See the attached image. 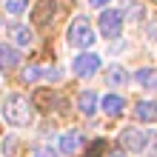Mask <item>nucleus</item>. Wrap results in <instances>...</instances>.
I'll list each match as a JSON object with an SVG mask.
<instances>
[{
  "label": "nucleus",
  "instance_id": "1",
  "mask_svg": "<svg viewBox=\"0 0 157 157\" xmlns=\"http://www.w3.org/2000/svg\"><path fill=\"white\" fill-rule=\"evenodd\" d=\"M0 117L14 128H26L34 123V109L29 103V97L17 94V91H9L3 97V103H0Z\"/></svg>",
  "mask_w": 157,
  "mask_h": 157
},
{
  "label": "nucleus",
  "instance_id": "2",
  "mask_svg": "<svg viewBox=\"0 0 157 157\" xmlns=\"http://www.w3.org/2000/svg\"><path fill=\"white\" fill-rule=\"evenodd\" d=\"M117 140H120V146H123L126 151L143 154V151L157 140V134H154V132H143V128H137V126H128V128H123V132H120Z\"/></svg>",
  "mask_w": 157,
  "mask_h": 157
},
{
  "label": "nucleus",
  "instance_id": "3",
  "mask_svg": "<svg viewBox=\"0 0 157 157\" xmlns=\"http://www.w3.org/2000/svg\"><path fill=\"white\" fill-rule=\"evenodd\" d=\"M66 37H69V43L75 46V49H91L94 40H97V32H94V26H91L86 17H75V20L69 23Z\"/></svg>",
  "mask_w": 157,
  "mask_h": 157
},
{
  "label": "nucleus",
  "instance_id": "4",
  "mask_svg": "<svg viewBox=\"0 0 157 157\" xmlns=\"http://www.w3.org/2000/svg\"><path fill=\"white\" fill-rule=\"evenodd\" d=\"M123 23H126V17H123L120 9H103L100 17H97V32L103 34V37L114 40V37L123 34Z\"/></svg>",
  "mask_w": 157,
  "mask_h": 157
},
{
  "label": "nucleus",
  "instance_id": "5",
  "mask_svg": "<svg viewBox=\"0 0 157 157\" xmlns=\"http://www.w3.org/2000/svg\"><path fill=\"white\" fill-rule=\"evenodd\" d=\"M100 66H103V60H100V54L94 52H80L75 54V60H71V71H75V77H94Z\"/></svg>",
  "mask_w": 157,
  "mask_h": 157
},
{
  "label": "nucleus",
  "instance_id": "6",
  "mask_svg": "<svg viewBox=\"0 0 157 157\" xmlns=\"http://www.w3.org/2000/svg\"><path fill=\"white\" fill-rule=\"evenodd\" d=\"M83 146H86V137H83V132H77V128H69V132L60 134V151H63V154L75 157Z\"/></svg>",
  "mask_w": 157,
  "mask_h": 157
},
{
  "label": "nucleus",
  "instance_id": "7",
  "mask_svg": "<svg viewBox=\"0 0 157 157\" xmlns=\"http://www.w3.org/2000/svg\"><path fill=\"white\" fill-rule=\"evenodd\" d=\"M77 109L83 114H97V109H100V97H97V91H91V89H86V91H80V97H77Z\"/></svg>",
  "mask_w": 157,
  "mask_h": 157
},
{
  "label": "nucleus",
  "instance_id": "8",
  "mask_svg": "<svg viewBox=\"0 0 157 157\" xmlns=\"http://www.w3.org/2000/svg\"><path fill=\"white\" fill-rule=\"evenodd\" d=\"M100 109H103L106 114L117 117V114L126 109V97H123V94H103V97H100Z\"/></svg>",
  "mask_w": 157,
  "mask_h": 157
},
{
  "label": "nucleus",
  "instance_id": "9",
  "mask_svg": "<svg viewBox=\"0 0 157 157\" xmlns=\"http://www.w3.org/2000/svg\"><path fill=\"white\" fill-rule=\"evenodd\" d=\"M17 63H20V49H14L9 43H0V69H14Z\"/></svg>",
  "mask_w": 157,
  "mask_h": 157
},
{
  "label": "nucleus",
  "instance_id": "10",
  "mask_svg": "<svg viewBox=\"0 0 157 157\" xmlns=\"http://www.w3.org/2000/svg\"><path fill=\"white\" fill-rule=\"evenodd\" d=\"M134 80H137V86H143V89H157V69H151V66L137 69Z\"/></svg>",
  "mask_w": 157,
  "mask_h": 157
},
{
  "label": "nucleus",
  "instance_id": "11",
  "mask_svg": "<svg viewBox=\"0 0 157 157\" xmlns=\"http://www.w3.org/2000/svg\"><path fill=\"white\" fill-rule=\"evenodd\" d=\"M12 34H14V43L17 46H32L34 43V32L29 29V26H23V23H14L12 26Z\"/></svg>",
  "mask_w": 157,
  "mask_h": 157
},
{
  "label": "nucleus",
  "instance_id": "12",
  "mask_svg": "<svg viewBox=\"0 0 157 157\" xmlns=\"http://www.w3.org/2000/svg\"><path fill=\"white\" fill-rule=\"evenodd\" d=\"M134 112H137V117H140L143 123H151V120H157V103H151V100H140Z\"/></svg>",
  "mask_w": 157,
  "mask_h": 157
},
{
  "label": "nucleus",
  "instance_id": "13",
  "mask_svg": "<svg viewBox=\"0 0 157 157\" xmlns=\"http://www.w3.org/2000/svg\"><path fill=\"white\" fill-rule=\"evenodd\" d=\"M54 12H57V6H54V0H43V6L37 9V12H34V23H46L49 20V17H54Z\"/></svg>",
  "mask_w": 157,
  "mask_h": 157
},
{
  "label": "nucleus",
  "instance_id": "14",
  "mask_svg": "<svg viewBox=\"0 0 157 157\" xmlns=\"http://www.w3.org/2000/svg\"><path fill=\"white\" fill-rule=\"evenodd\" d=\"M128 80H132V75H128L123 66H112L109 69V83H112V86H126Z\"/></svg>",
  "mask_w": 157,
  "mask_h": 157
},
{
  "label": "nucleus",
  "instance_id": "15",
  "mask_svg": "<svg viewBox=\"0 0 157 157\" xmlns=\"http://www.w3.org/2000/svg\"><path fill=\"white\" fill-rule=\"evenodd\" d=\"M3 9L9 14H23L29 12V0H3Z\"/></svg>",
  "mask_w": 157,
  "mask_h": 157
},
{
  "label": "nucleus",
  "instance_id": "16",
  "mask_svg": "<svg viewBox=\"0 0 157 157\" xmlns=\"http://www.w3.org/2000/svg\"><path fill=\"white\" fill-rule=\"evenodd\" d=\"M23 80H26V83H37V80H43V69H40V66H29V69L23 71Z\"/></svg>",
  "mask_w": 157,
  "mask_h": 157
},
{
  "label": "nucleus",
  "instance_id": "17",
  "mask_svg": "<svg viewBox=\"0 0 157 157\" xmlns=\"http://www.w3.org/2000/svg\"><path fill=\"white\" fill-rule=\"evenodd\" d=\"M0 151H3L6 157H14V151H17V137H6L3 146H0Z\"/></svg>",
  "mask_w": 157,
  "mask_h": 157
},
{
  "label": "nucleus",
  "instance_id": "18",
  "mask_svg": "<svg viewBox=\"0 0 157 157\" xmlns=\"http://www.w3.org/2000/svg\"><path fill=\"white\" fill-rule=\"evenodd\" d=\"M32 157H57V151H54L52 146H40V149H34Z\"/></svg>",
  "mask_w": 157,
  "mask_h": 157
},
{
  "label": "nucleus",
  "instance_id": "19",
  "mask_svg": "<svg viewBox=\"0 0 157 157\" xmlns=\"http://www.w3.org/2000/svg\"><path fill=\"white\" fill-rule=\"evenodd\" d=\"M43 80H60V69L57 66H52V69H43Z\"/></svg>",
  "mask_w": 157,
  "mask_h": 157
},
{
  "label": "nucleus",
  "instance_id": "20",
  "mask_svg": "<svg viewBox=\"0 0 157 157\" xmlns=\"http://www.w3.org/2000/svg\"><path fill=\"white\" fill-rule=\"evenodd\" d=\"M109 3H112V0H89V6H91V9H106Z\"/></svg>",
  "mask_w": 157,
  "mask_h": 157
},
{
  "label": "nucleus",
  "instance_id": "21",
  "mask_svg": "<svg viewBox=\"0 0 157 157\" xmlns=\"http://www.w3.org/2000/svg\"><path fill=\"white\" fill-rule=\"evenodd\" d=\"M123 49H126V43H123V40H120V43H114V46H112V54H120V52H123Z\"/></svg>",
  "mask_w": 157,
  "mask_h": 157
},
{
  "label": "nucleus",
  "instance_id": "22",
  "mask_svg": "<svg viewBox=\"0 0 157 157\" xmlns=\"http://www.w3.org/2000/svg\"><path fill=\"white\" fill-rule=\"evenodd\" d=\"M149 37H151V40H157V23L151 26V29H149Z\"/></svg>",
  "mask_w": 157,
  "mask_h": 157
},
{
  "label": "nucleus",
  "instance_id": "23",
  "mask_svg": "<svg viewBox=\"0 0 157 157\" xmlns=\"http://www.w3.org/2000/svg\"><path fill=\"white\" fill-rule=\"evenodd\" d=\"M114 157H123V154H114Z\"/></svg>",
  "mask_w": 157,
  "mask_h": 157
}]
</instances>
